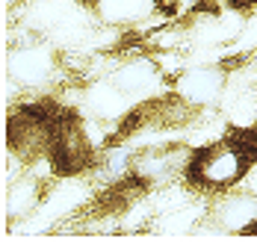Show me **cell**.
<instances>
[{"label":"cell","instance_id":"5b68a950","mask_svg":"<svg viewBox=\"0 0 257 242\" xmlns=\"http://www.w3.org/2000/svg\"><path fill=\"white\" fill-rule=\"evenodd\" d=\"M109 80L115 83L124 95H127L133 104H145V101H154L157 95L166 89L169 77L163 74L160 62L154 54H130L121 56L112 62Z\"/></svg>","mask_w":257,"mask_h":242},{"label":"cell","instance_id":"52a82bcc","mask_svg":"<svg viewBox=\"0 0 257 242\" xmlns=\"http://www.w3.org/2000/svg\"><path fill=\"white\" fill-rule=\"evenodd\" d=\"M45 195H48V180L27 168V174H21L12 183H6V192H3V218L6 221H27V218H33L39 213Z\"/></svg>","mask_w":257,"mask_h":242},{"label":"cell","instance_id":"ba28073f","mask_svg":"<svg viewBox=\"0 0 257 242\" xmlns=\"http://www.w3.org/2000/svg\"><path fill=\"white\" fill-rule=\"evenodd\" d=\"M95 15L101 24H112V27H136L142 21H148L157 12L154 0H95Z\"/></svg>","mask_w":257,"mask_h":242},{"label":"cell","instance_id":"3957f363","mask_svg":"<svg viewBox=\"0 0 257 242\" xmlns=\"http://www.w3.org/2000/svg\"><path fill=\"white\" fill-rule=\"evenodd\" d=\"M228 86H231V74L222 62H189L172 80V92L192 112L201 115L213 107H222Z\"/></svg>","mask_w":257,"mask_h":242},{"label":"cell","instance_id":"9c48e42d","mask_svg":"<svg viewBox=\"0 0 257 242\" xmlns=\"http://www.w3.org/2000/svg\"><path fill=\"white\" fill-rule=\"evenodd\" d=\"M231 12H248V9H254L257 0H222Z\"/></svg>","mask_w":257,"mask_h":242},{"label":"cell","instance_id":"7a4b0ae2","mask_svg":"<svg viewBox=\"0 0 257 242\" xmlns=\"http://www.w3.org/2000/svg\"><path fill=\"white\" fill-rule=\"evenodd\" d=\"M62 65V56L56 54L48 39L27 36L21 42H12L6 51V80L18 89H45L56 83V71Z\"/></svg>","mask_w":257,"mask_h":242},{"label":"cell","instance_id":"6da1fadb","mask_svg":"<svg viewBox=\"0 0 257 242\" xmlns=\"http://www.w3.org/2000/svg\"><path fill=\"white\" fill-rule=\"evenodd\" d=\"M254 157L233 139L231 133L225 139H216L210 145H201L192 151V160L186 165L183 183L195 195H222L228 189H236L254 168Z\"/></svg>","mask_w":257,"mask_h":242},{"label":"cell","instance_id":"8992f818","mask_svg":"<svg viewBox=\"0 0 257 242\" xmlns=\"http://www.w3.org/2000/svg\"><path fill=\"white\" fill-rule=\"evenodd\" d=\"M204 224L216 233H248L257 224V192L228 189L213 195V201L204 207Z\"/></svg>","mask_w":257,"mask_h":242},{"label":"cell","instance_id":"277c9868","mask_svg":"<svg viewBox=\"0 0 257 242\" xmlns=\"http://www.w3.org/2000/svg\"><path fill=\"white\" fill-rule=\"evenodd\" d=\"M192 151L189 145H148V148H139L130 154V168L127 174H133L145 189H163L172 186L175 180H183L186 174V165L192 160Z\"/></svg>","mask_w":257,"mask_h":242}]
</instances>
